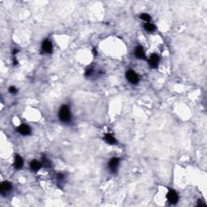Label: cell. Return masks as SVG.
Masks as SVG:
<instances>
[{
  "label": "cell",
  "mask_w": 207,
  "mask_h": 207,
  "mask_svg": "<svg viewBox=\"0 0 207 207\" xmlns=\"http://www.w3.org/2000/svg\"><path fill=\"white\" fill-rule=\"evenodd\" d=\"M23 165V160L22 157L19 155H16L15 156V160H14V166L16 169H20Z\"/></svg>",
  "instance_id": "8fae6325"
},
{
  "label": "cell",
  "mask_w": 207,
  "mask_h": 207,
  "mask_svg": "<svg viewBox=\"0 0 207 207\" xmlns=\"http://www.w3.org/2000/svg\"><path fill=\"white\" fill-rule=\"evenodd\" d=\"M41 51L44 54H51L53 52L52 42L49 40H45L41 45Z\"/></svg>",
  "instance_id": "8992f818"
},
{
  "label": "cell",
  "mask_w": 207,
  "mask_h": 207,
  "mask_svg": "<svg viewBox=\"0 0 207 207\" xmlns=\"http://www.w3.org/2000/svg\"><path fill=\"white\" fill-rule=\"evenodd\" d=\"M71 112H70V109L69 106L64 105L59 109L58 112V118L59 120L64 123H67L71 121Z\"/></svg>",
  "instance_id": "6da1fadb"
},
{
  "label": "cell",
  "mask_w": 207,
  "mask_h": 207,
  "mask_svg": "<svg viewBox=\"0 0 207 207\" xmlns=\"http://www.w3.org/2000/svg\"><path fill=\"white\" fill-rule=\"evenodd\" d=\"M93 74V70L91 68H87L85 71V76L86 77H90Z\"/></svg>",
  "instance_id": "2e32d148"
},
{
  "label": "cell",
  "mask_w": 207,
  "mask_h": 207,
  "mask_svg": "<svg viewBox=\"0 0 207 207\" xmlns=\"http://www.w3.org/2000/svg\"><path fill=\"white\" fill-rule=\"evenodd\" d=\"M167 199L171 204H176L179 200V196L175 190H170L167 194Z\"/></svg>",
  "instance_id": "5b68a950"
},
{
  "label": "cell",
  "mask_w": 207,
  "mask_h": 207,
  "mask_svg": "<svg viewBox=\"0 0 207 207\" xmlns=\"http://www.w3.org/2000/svg\"><path fill=\"white\" fill-rule=\"evenodd\" d=\"M139 17L142 20H143V21L147 22V23H149L150 20L151 19V16H150L149 14H147V13H142L141 15H140Z\"/></svg>",
  "instance_id": "5bb4252c"
},
{
  "label": "cell",
  "mask_w": 207,
  "mask_h": 207,
  "mask_svg": "<svg viewBox=\"0 0 207 207\" xmlns=\"http://www.w3.org/2000/svg\"><path fill=\"white\" fill-rule=\"evenodd\" d=\"M105 141L108 144H110V145H115V144L117 143L116 138L114 137V136L112 135L111 134H106L104 137Z\"/></svg>",
  "instance_id": "7c38bea8"
},
{
  "label": "cell",
  "mask_w": 207,
  "mask_h": 207,
  "mask_svg": "<svg viewBox=\"0 0 207 207\" xmlns=\"http://www.w3.org/2000/svg\"><path fill=\"white\" fill-rule=\"evenodd\" d=\"M119 164H120V159L119 158H112L110 160L108 161V168L111 172L116 173L117 172Z\"/></svg>",
  "instance_id": "3957f363"
},
{
  "label": "cell",
  "mask_w": 207,
  "mask_h": 207,
  "mask_svg": "<svg viewBox=\"0 0 207 207\" xmlns=\"http://www.w3.org/2000/svg\"><path fill=\"white\" fill-rule=\"evenodd\" d=\"M144 28H145L146 31L147 32H154L155 30V28H156V27H155V24H153V23H146L145 25H144Z\"/></svg>",
  "instance_id": "4fadbf2b"
},
{
  "label": "cell",
  "mask_w": 207,
  "mask_h": 207,
  "mask_svg": "<svg viewBox=\"0 0 207 207\" xmlns=\"http://www.w3.org/2000/svg\"><path fill=\"white\" fill-rule=\"evenodd\" d=\"M41 167H42V163L40 162V161L34 159V160H32L30 162V168L33 172L39 171L41 168Z\"/></svg>",
  "instance_id": "30bf717a"
},
{
  "label": "cell",
  "mask_w": 207,
  "mask_h": 207,
  "mask_svg": "<svg viewBox=\"0 0 207 207\" xmlns=\"http://www.w3.org/2000/svg\"><path fill=\"white\" fill-rule=\"evenodd\" d=\"M8 91H9V92L11 93V94H13V95H15V94H16V93L18 92V90L16 89V87H14V86L10 87L9 89H8Z\"/></svg>",
  "instance_id": "9a60e30c"
},
{
  "label": "cell",
  "mask_w": 207,
  "mask_h": 207,
  "mask_svg": "<svg viewBox=\"0 0 207 207\" xmlns=\"http://www.w3.org/2000/svg\"><path fill=\"white\" fill-rule=\"evenodd\" d=\"M12 185L9 181H3L0 184V192L2 194H6L12 190Z\"/></svg>",
  "instance_id": "ba28073f"
},
{
  "label": "cell",
  "mask_w": 207,
  "mask_h": 207,
  "mask_svg": "<svg viewBox=\"0 0 207 207\" xmlns=\"http://www.w3.org/2000/svg\"><path fill=\"white\" fill-rule=\"evenodd\" d=\"M17 132L19 134H22L23 136H27L29 135V134H31L32 130L31 128L29 127L27 125H21V126H19V127H17Z\"/></svg>",
  "instance_id": "52a82bcc"
},
{
  "label": "cell",
  "mask_w": 207,
  "mask_h": 207,
  "mask_svg": "<svg viewBox=\"0 0 207 207\" xmlns=\"http://www.w3.org/2000/svg\"><path fill=\"white\" fill-rule=\"evenodd\" d=\"M126 77L128 81L134 85L137 84L139 82V77L137 75V74L133 70H128L126 73Z\"/></svg>",
  "instance_id": "7a4b0ae2"
},
{
  "label": "cell",
  "mask_w": 207,
  "mask_h": 207,
  "mask_svg": "<svg viewBox=\"0 0 207 207\" xmlns=\"http://www.w3.org/2000/svg\"><path fill=\"white\" fill-rule=\"evenodd\" d=\"M159 61H160V58H159V55L156 54H151V57H150L149 60H148V64L151 68H157L159 66Z\"/></svg>",
  "instance_id": "277c9868"
},
{
  "label": "cell",
  "mask_w": 207,
  "mask_h": 207,
  "mask_svg": "<svg viewBox=\"0 0 207 207\" xmlns=\"http://www.w3.org/2000/svg\"><path fill=\"white\" fill-rule=\"evenodd\" d=\"M134 54L135 58H137V59H144V58H146L144 49L141 45H137V46L134 49Z\"/></svg>",
  "instance_id": "9c48e42d"
}]
</instances>
